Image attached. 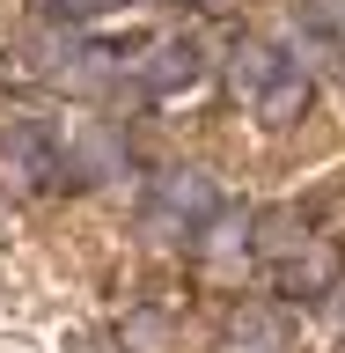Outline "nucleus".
<instances>
[{
	"mask_svg": "<svg viewBox=\"0 0 345 353\" xmlns=\"http://www.w3.org/2000/svg\"><path fill=\"white\" fill-rule=\"evenodd\" d=\"M0 170L15 176V184L59 176V132L44 125V118H30V110H15V118L0 125Z\"/></svg>",
	"mask_w": 345,
	"mask_h": 353,
	"instance_id": "f03ea898",
	"label": "nucleus"
},
{
	"mask_svg": "<svg viewBox=\"0 0 345 353\" xmlns=\"http://www.w3.org/2000/svg\"><path fill=\"white\" fill-rule=\"evenodd\" d=\"M302 243H309V228H302V214H294V206H264V214L250 221V250H258L264 265H286Z\"/></svg>",
	"mask_w": 345,
	"mask_h": 353,
	"instance_id": "423d86ee",
	"label": "nucleus"
},
{
	"mask_svg": "<svg viewBox=\"0 0 345 353\" xmlns=\"http://www.w3.org/2000/svg\"><path fill=\"white\" fill-rule=\"evenodd\" d=\"M206 250H213V258H228V250H236V221H213V243H206Z\"/></svg>",
	"mask_w": 345,
	"mask_h": 353,
	"instance_id": "1a4fd4ad",
	"label": "nucleus"
},
{
	"mask_svg": "<svg viewBox=\"0 0 345 353\" xmlns=\"http://www.w3.org/2000/svg\"><path fill=\"white\" fill-rule=\"evenodd\" d=\"M213 214H220V192H213V176H206V170H162L140 221H147V236L176 243V236H191V228H206Z\"/></svg>",
	"mask_w": 345,
	"mask_h": 353,
	"instance_id": "f257e3e1",
	"label": "nucleus"
},
{
	"mask_svg": "<svg viewBox=\"0 0 345 353\" xmlns=\"http://www.w3.org/2000/svg\"><path fill=\"white\" fill-rule=\"evenodd\" d=\"M103 8H118V0H44V15H66V22H81V15H103Z\"/></svg>",
	"mask_w": 345,
	"mask_h": 353,
	"instance_id": "6e6552de",
	"label": "nucleus"
},
{
	"mask_svg": "<svg viewBox=\"0 0 345 353\" xmlns=\"http://www.w3.org/2000/svg\"><path fill=\"white\" fill-rule=\"evenodd\" d=\"M309 103H316V81H309V66H302V59H286L280 74L258 88V118H264V125H294Z\"/></svg>",
	"mask_w": 345,
	"mask_h": 353,
	"instance_id": "20e7f679",
	"label": "nucleus"
},
{
	"mask_svg": "<svg viewBox=\"0 0 345 353\" xmlns=\"http://www.w3.org/2000/svg\"><path fill=\"white\" fill-rule=\"evenodd\" d=\"M324 8H331V15H338V22H345V0H324Z\"/></svg>",
	"mask_w": 345,
	"mask_h": 353,
	"instance_id": "9d476101",
	"label": "nucleus"
},
{
	"mask_svg": "<svg viewBox=\"0 0 345 353\" xmlns=\"http://www.w3.org/2000/svg\"><path fill=\"white\" fill-rule=\"evenodd\" d=\"M280 66H286V59H280V52H272L264 37H242V44H236V81L250 88V96H258V88L280 74Z\"/></svg>",
	"mask_w": 345,
	"mask_h": 353,
	"instance_id": "0eeeda50",
	"label": "nucleus"
},
{
	"mask_svg": "<svg viewBox=\"0 0 345 353\" xmlns=\"http://www.w3.org/2000/svg\"><path fill=\"white\" fill-rule=\"evenodd\" d=\"M198 74H206V59H198L191 37H169V44H154L147 59H140V81H147L154 96H176V88H191Z\"/></svg>",
	"mask_w": 345,
	"mask_h": 353,
	"instance_id": "39448f33",
	"label": "nucleus"
},
{
	"mask_svg": "<svg viewBox=\"0 0 345 353\" xmlns=\"http://www.w3.org/2000/svg\"><path fill=\"white\" fill-rule=\"evenodd\" d=\"M345 280V250L331 236H309L294 258L280 265V294H302V302H316V294H331V287Z\"/></svg>",
	"mask_w": 345,
	"mask_h": 353,
	"instance_id": "7ed1b4c3",
	"label": "nucleus"
}]
</instances>
